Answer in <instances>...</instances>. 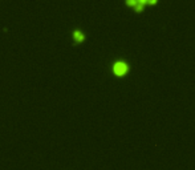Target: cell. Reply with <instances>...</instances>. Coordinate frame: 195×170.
Here are the masks:
<instances>
[{
  "label": "cell",
  "instance_id": "1",
  "mask_svg": "<svg viewBox=\"0 0 195 170\" xmlns=\"http://www.w3.org/2000/svg\"><path fill=\"white\" fill-rule=\"evenodd\" d=\"M113 72L117 74V76H124V74L128 72V64L124 61H117L113 65Z\"/></svg>",
  "mask_w": 195,
  "mask_h": 170
},
{
  "label": "cell",
  "instance_id": "2",
  "mask_svg": "<svg viewBox=\"0 0 195 170\" xmlns=\"http://www.w3.org/2000/svg\"><path fill=\"white\" fill-rule=\"evenodd\" d=\"M73 37H75L76 42H81V41H84V39H85V36H84V33H82L80 29H75V31H73Z\"/></svg>",
  "mask_w": 195,
  "mask_h": 170
},
{
  "label": "cell",
  "instance_id": "3",
  "mask_svg": "<svg viewBox=\"0 0 195 170\" xmlns=\"http://www.w3.org/2000/svg\"><path fill=\"white\" fill-rule=\"evenodd\" d=\"M134 7H135V9H137V11H142V8H144V4H142V3L139 2V0H138V2H137V4L134 5Z\"/></svg>",
  "mask_w": 195,
  "mask_h": 170
},
{
  "label": "cell",
  "instance_id": "4",
  "mask_svg": "<svg viewBox=\"0 0 195 170\" xmlns=\"http://www.w3.org/2000/svg\"><path fill=\"white\" fill-rule=\"evenodd\" d=\"M137 2H138V0H126V3H128L129 5H135Z\"/></svg>",
  "mask_w": 195,
  "mask_h": 170
},
{
  "label": "cell",
  "instance_id": "5",
  "mask_svg": "<svg viewBox=\"0 0 195 170\" xmlns=\"http://www.w3.org/2000/svg\"><path fill=\"white\" fill-rule=\"evenodd\" d=\"M149 3H153V4H154V3H157V0H149Z\"/></svg>",
  "mask_w": 195,
  "mask_h": 170
},
{
  "label": "cell",
  "instance_id": "6",
  "mask_svg": "<svg viewBox=\"0 0 195 170\" xmlns=\"http://www.w3.org/2000/svg\"><path fill=\"white\" fill-rule=\"evenodd\" d=\"M139 2H141L142 4H144V3H146V2H149V0H139Z\"/></svg>",
  "mask_w": 195,
  "mask_h": 170
}]
</instances>
